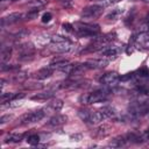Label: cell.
Listing matches in <instances>:
<instances>
[{
    "label": "cell",
    "mask_w": 149,
    "mask_h": 149,
    "mask_svg": "<svg viewBox=\"0 0 149 149\" xmlns=\"http://www.w3.org/2000/svg\"><path fill=\"white\" fill-rule=\"evenodd\" d=\"M108 95V90L101 88V90H97L94 92H90V93H84L79 97V102L83 105H90V104H95V102H100L102 100H105Z\"/></svg>",
    "instance_id": "cell-1"
},
{
    "label": "cell",
    "mask_w": 149,
    "mask_h": 149,
    "mask_svg": "<svg viewBox=\"0 0 149 149\" xmlns=\"http://www.w3.org/2000/svg\"><path fill=\"white\" fill-rule=\"evenodd\" d=\"M73 30L80 35V36H95L100 28L98 24H93V23H87V22H76L73 24Z\"/></svg>",
    "instance_id": "cell-2"
},
{
    "label": "cell",
    "mask_w": 149,
    "mask_h": 149,
    "mask_svg": "<svg viewBox=\"0 0 149 149\" xmlns=\"http://www.w3.org/2000/svg\"><path fill=\"white\" fill-rule=\"evenodd\" d=\"M49 49L51 51H54V52L68 54V52H72L76 49V47L70 41H64V42H52L49 45Z\"/></svg>",
    "instance_id": "cell-3"
},
{
    "label": "cell",
    "mask_w": 149,
    "mask_h": 149,
    "mask_svg": "<svg viewBox=\"0 0 149 149\" xmlns=\"http://www.w3.org/2000/svg\"><path fill=\"white\" fill-rule=\"evenodd\" d=\"M45 115V112H43V109H37L30 113H26L20 118V123L22 125H28V123H35L37 121H40L43 116Z\"/></svg>",
    "instance_id": "cell-4"
},
{
    "label": "cell",
    "mask_w": 149,
    "mask_h": 149,
    "mask_svg": "<svg viewBox=\"0 0 149 149\" xmlns=\"http://www.w3.org/2000/svg\"><path fill=\"white\" fill-rule=\"evenodd\" d=\"M102 10H104L102 6H100V5H92V6L85 7V8L83 9V12H81V17H83V19H88V20L95 19V17H98V16L101 15Z\"/></svg>",
    "instance_id": "cell-5"
},
{
    "label": "cell",
    "mask_w": 149,
    "mask_h": 149,
    "mask_svg": "<svg viewBox=\"0 0 149 149\" xmlns=\"http://www.w3.org/2000/svg\"><path fill=\"white\" fill-rule=\"evenodd\" d=\"M120 81V77L115 72H107L100 78V83L108 87H114Z\"/></svg>",
    "instance_id": "cell-6"
},
{
    "label": "cell",
    "mask_w": 149,
    "mask_h": 149,
    "mask_svg": "<svg viewBox=\"0 0 149 149\" xmlns=\"http://www.w3.org/2000/svg\"><path fill=\"white\" fill-rule=\"evenodd\" d=\"M120 51H121L120 44H109V45H105L100 50V54L105 57H115Z\"/></svg>",
    "instance_id": "cell-7"
},
{
    "label": "cell",
    "mask_w": 149,
    "mask_h": 149,
    "mask_svg": "<svg viewBox=\"0 0 149 149\" xmlns=\"http://www.w3.org/2000/svg\"><path fill=\"white\" fill-rule=\"evenodd\" d=\"M22 17H24V15L22 13H17V12L10 13V14H8V15H6V16H3L1 19V24L2 26H5V24H12V23L19 22Z\"/></svg>",
    "instance_id": "cell-8"
},
{
    "label": "cell",
    "mask_w": 149,
    "mask_h": 149,
    "mask_svg": "<svg viewBox=\"0 0 149 149\" xmlns=\"http://www.w3.org/2000/svg\"><path fill=\"white\" fill-rule=\"evenodd\" d=\"M85 65L87 68H93V69H101L108 65V59L106 58H99V59H88L85 62Z\"/></svg>",
    "instance_id": "cell-9"
},
{
    "label": "cell",
    "mask_w": 149,
    "mask_h": 149,
    "mask_svg": "<svg viewBox=\"0 0 149 149\" xmlns=\"http://www.w3.org/2000/svg\"><path fill=\"white\" fill-rule=\"evenodd\" d=\"M100 111L102 112V114L105 115V118H109V119H114V120H119L120 119L118 111L114 107H112V106H105Z\"/></svg>",
    "instance_id": "cell-10"
},
{
    "label": "cell",
    "mask_w": 149,
    "mask_h": 149,
    "mask_svg": "<svg viewBox=\"0 0 149 149\" xmlns=\"http://www.w3.org/2000/svg\"><path fill=\"white\" fill-rule=\"evenodd\" d=\"M66 121V116L62 115V114H56L54 115L49 121H48V126H52V127H58L61 125H63Z\"/></svg>",
    "instance_id": "cell-11"
},
{
    "label": "cell",
    "mask_w": 149,
    "mask_h": 149,
    "mask_svg": "<svg viewBox=\"0 0 149 149\" xmlns=\"http://www.w3.org/2000/svg\"><path fill=\"white\" fill-rule=\"evenodd\" d=\"M111 134V127L108 125H102L100 127H98L94 133H93V136L94 137H105L107 135Z\"/></svg>",
    "instance_id": "cell-12"
},
{
    "label": "cell",
    "mask_w": 149,
    "mask_h": 149,
    "mask_svg": "<svg viewBox=\"0 0 149 149\" xmlns=\"http://www.w3.org/2000/svg\"><path fill=\"white\" fill-rule=\"evenodd\" d=\"M105 118V115L102 114L101 111H94V112H91V116H90V120H88V123L91 125H97L99 122H101Z\"/></svg>",
    "instance_id": "cell-13"
},
{
    "label": "cell",
    "mask_w": 149,
    "mask_h": 149,
    "mask_svg": "<svg viewBox=\"0 0 149 149\" xmlns=\"http://www.w3.org/2000/svg\"><path fill=\"white\" fill-rule=\"evenodd\" d=\"M127 142L129 143H142L144 142V139H143V135H139V134H135V133H128L125 135Z\"/></svg>",
    "instance_id": "cell-14"
},
{
    "label": "cell",
    "mask_w": 149,
    "mask_h": 149,
    "mask_svg": "<svg viewBox=\"0 0 149 149\" xmlns=\"http://www.w3.org/2000/svg\"><path fill=\"white\" fill-rule=\"evenodd\" d=\"M126 143H127V140L125 136H116L108 143V146L112 148H120V147H123Z\"/></svg>",
    "instance_id": "cell-15"
},
{
    "label": "cell",
    "mask_w": 149,
    "mask_h": 149,
    "mask_svg": "<svg viewBox=\"0 0 149 149\" xmlns=\"http://www.w3.org/2000/svg\"><path fill=\"white\" fill-rule=\"evenodd\" d=\"M35 74H36V77H37L38 79H45V78H48V77H50V76L52 74V69H51L50 66H48V68H42V69H40Z\"/></svg>",
    "instance_id": "cell-16"
},
{
    "label": "cell",
    "mask_w": 149,
    "mask_h": 149,
    "mask_svg": "<svg viewBox=\"0 0 149 149\" xmlns=\"http://www.w3.org/2000/svg\"><path fill=\"white\" fill-rule=\"evenodd\" d=\"M50 41H51V37L49 35H47V34H40L38 36H36V40H35V42H36V44L38 47H44Z\"/></svg>",
    "instance_id": "cell-17"
},
{
    "label": "cell",
    "mask_w": 149,
    "mask_h": 149,
    "mask_svg": "<svg viewBox=\"0 0 149 149\" xmlns=\"http://www.w3.org/2000/svg\"><path fill=\"white\" fill-rule=\"evenodd\" d=\"M122 8H115V9H113L111 13H108L107 15H106V20L107 21H116L119 17H120V15L122 14Z\"/></svg>",
    "instance_id": "cell-18"
},
{
    "label": "cell",
    "mask_w": 149,
    "mask_h": 149,
    "mask_svg": "<svg viewBox=\"0 0 149 149\" xmlns=\"http://www.w3.org/2000/svg\"><path fill=\"white\" fill-rule=\"evenodd\" d=\"M54 95V91L52 90H48L45 92H42V93H37L36 95H33L31 99L33 100H47L49 98H51Z\"/></svg>",
    "instance_id": "cell-19"
},
{
    "label": "cell",
    "mask_w": 149,
    "mask_h": 149,
    "mask_svg": "<svg viewBox=\"0 0 149 149\" xmlns=\"http://www.w3.org/2000/svg\"><path fill=\"white\" fill-rule=\"evenodd\" d=\"M64 102L61 100V99H54L52 101L49 102V106H48V109H51L54 112H57L59 109H62Z\"/></svg>",
    "instance_id": "cell-20"
},
{
    "label": "cell",
    "mask_w": 149,
    "mask_h": 149,
    "mask_svg": "<svg viewBox=\"0 0 149 149\" xmlns=\"http://www.w3.org/2000/svg\"><path fill=\"white\" fill-rule=\"evenodd\" d=\"M134 79H146L149 78V70L147 68H142L140 70H137L135 73H133Z\"/></svg>",
    "instance_id": "cell-21"
},
{
    "label": "cell",
    "mask_w": 149,
    "mask_h": 149,
    "mask_svg": "<svg viewBox=\"0 0 149 149\" xmlns=\"http://www.w3.org/2000/svg\"><path fill=\"white\" fill-rule=\"evenodd\" d=\"M69 62H66L65 59H57V61H55V62H52L51 64H50V68L52 69V70H59V71H62V69L68 64Z\"/></svg>",
    "instance_id": "cell-22"
},
{
    "label": "cell",
    "mask_w": 149,
    "mask_h": 149,
    "mask_svg": "<svg viewBox=\"0 0 149 149\" xmlns=\"http://www.w3.org/2000/svg\"><path fill=\"white\" fill-rule=\"evenodd\" d=\"M0 58H1V63H6L9 61L10 58V48H2L1 49V55H0Z\"/></svg>",
    "instance_id": "cell-23"
},
{
    "label": "cell",
    "mask_w": 149,
    "mask_h": 149,
    "mask_svg": "<svg viewBox=\"0 0 149 149\" xmlns=\"http://www.w3.org/2000/svg\"><path fill=\"white\" fill-rule=\"evenodd\" d=\"M78 116L80 118L81 121L88 122L90 116H91V111H88V109H80V111L78 112Z\"/></svg>",
    "instance_id": "cell-24"
},
{
    "label": "cell",
    "mask_w": 149,
    "mask_h": 149,
    "mask_svg": "<svg viewBox=\"0 0 149 149\" xmlns=\"http://www.w3.org/2000/svg\"><path fill=\"white\" fill-rule=\"evenodd\" d=\"M22 139H23V134H19V133L10 134V135H8V137H7V140H8L9 142H14V143H19Z\"/></svg>",
    "instance_id": "cell-25"
},
{
    "label": "cell",
    "mask_w": 149,
    "mask_h": 149,
    "mask_svg": "<svg viewBox=\"0 0 149 149\" xmlns=\"http://www.w3.org/2000/svg\"><path fill=\"white\" fill-rule=\"evenodd\" d=\"M14 97H15V93H2L1 94V98H0V101H1V104L3 105V104H6V102H9L10 100H13L14 99Z\"/></svg>",
    "instance_id": "cell-26"
},
{
    "label": "cell",
    "mask_w": 149,
    "mask_h": 149,
    "mask_svg": "<svg viewBox=\"0 0 149 149\" xmlns=\"http://www.w3.org/2000/svg\"><path fill=\"white\" fill-rule=\"evenodd\" d=\"M27 142L29 144H31V146H37L38 142H40V136L37 134H30L27 137Z\"/></svg>",
    "instance_id": "cell-27"
},
{
    "label": "cell",
    "mask_w": 149,
    "mask_h": 149,
    "mask_svg": "<svg viewBox=\"0 0 149 149\" xmlns=\"http://www.w3.org/2000/svg\"><path fill=\"white\" fill-rule=\"evenodd\" d=\"M45 5V2L43 0H34L29 3V6L33 8V9H40L41 7H43Z\"/></svg>",
    "instance_id": "cell-28"
},
{
    "label": "cell",
    "mask_w": 149,
    "mask_h": 149,
    "mask_svg": "<svg viewBox=\"0 0 149 149\" xmlns=\"http://www.w3.org/2000/svg\"><path fill=\"white\" fill-rule=\"evenodd\" d=\"M28 34H29V31H28L27 29H23V28H22V29H20V30L14 35V37H15V38H23V37H26Z\"/></svg>",
    "instance_id": "cell-29"
},
{
    "label": "cell",
    "mask_w": 149,
    "mask_h": 149,
    "mask_svg": "<svg viewBox=\"0 0 149 149\" xmlns=\"http://www.w3.org/2000/svg\"><path fill=\"white\" fill-rule=\"evenodd\" d=\"M26 78H27V73H26V72H20V73H17V74H15L14 80L21 83V81H24Z\"/></svg>",
    "instance_id": "cell-30"
},
{
    "label": "cell",
    "mask_w": 149,
    "mask_h": 149,
    "mask_svg": "<svg viewBox=\"0 0 149 149\" xmlns=\"http://www.w3.org/2000/svg\"><path fill=\"white\" fill-rule=\"evenodd\" d=\"M64 41H69L66 37H63L61 35H55L51 37V42H64Z\"/></svg>",
    "instance_id": "cell-31"
},
{
    "label": "cell",
    "mask_w": 149,
    "mask_h": 149,
    "mask_svg": "<svg viewBox=\"0 0 149 149\" xmlns=\"http://www.w3.org/2000/svg\"><path fill=\"white\" fill-rule=\"evenodd\" d=\"M51 17H52V15H51L50 13H45V14H43V16H42V22H43V23H47V22H49V21L51 20Z\"/></svg>",
    "instance_id": "cell-32"
},
{
    "label": "cell",
    "mask_w": 149,
    "mask_h": 149,
    "mask_svg": "<svg viewBox=\"0 0 149 149\" xmlns=\"http://www.w3.org/2000/svg\"><path fill=\"white\" fill-rule=\"evenodd\" d=\"M10 119H12V115H9V114H7V115H2V116L0 118V123L3 125V123H6L7 121H9Z\"/></svg>",
    "instance_id": "cell-33"
},
{
    "label": "cell",
    "mask_w": 149,
    "mask_h": 149,
    "mask_svg": "<svg viewBox=\"0 0 149 149\" xmlns=\"http://www.w3.org/2000/svg\"><path fill=\"white\" fill-rule=\"evenodd\" d=\"M62 27H63L64 30H66V31H72V30H73V24H70V23H63Z\"/></svg>",
    "instance_id": "cell-34"
},
{
    "label": "cell",
    "mask_w": 149,
    "mask_h": 149,
    "mask_svg": "<svg viewBox=\"0 0 149 149\" xmlns=\"http://www.w3.org/2000/svg\"><path fill=\"white\" fill-rule=\"evenodd\" d=\"M81 134H74V135H71V141H76V142H78V141H80L81 140Z\"/></svg>",
    "instance_id": "cell-35"
},
{
    "label": "cell",
    "mask_w": 149,
    "mask_h": 149,
    "mask_svg": "<svg viewBox=\"0 0 149 149\" xmlns=\"http://www.w3.org/2000/svg\"><path fill=\"white\" fill-rule=\"evenodd\" d=\"M119 1H121V0H102V3L104 5H113V3L119 2Z\"/></svg>",
    "instance_id": "cell-36"
},
{
    "label": "cell",
    "mask_w": 149,
    "mask_h": 149,
    "mask_svg": "<svg viewBox=\"0 0 149 149\" xmlns=\"http://www.w3.org/2000/svg\"><path fill=\"white\" fill-rule=\"evenodd\" d=\"M27 87H28V88H30V90H31V88H41V87H42V85H37V84H34V85H28Z\"/></svg>",
    "instance_id": "cell-37"
},
{
    "label": "cell",
    "mask_w": 149,
    "mask_h": 149,
    "mask_svg": "<svg viewBox=\"0 0 149 149\" xmlns=\"http://www.w3.org/2000/svg\"><path fill=\"white\" fill-rule=\"evenodd\" d=\"M144 1H146V2H148V3H149V0H144Z\"/></svg>",
    "instance_id": "cell-38"
}]
</instances>
